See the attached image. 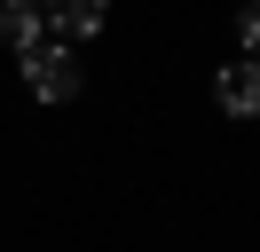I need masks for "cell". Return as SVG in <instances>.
<instances>
[{
    "label": "cell",
    "mask_w": 260,
    "mask_h": 252,
    "mask_svg": "<svg viewBox=\"0 0 260 252\" xmlns=\"http://www.w3.org/2000/svg\"><path fill=\"white\" fill-rule=\"evenodd\" d=\"M0 47H16V55L48 47V16H40V0H0Z\"/></svg>",
    "instance_id": "3"
},
{
    "label": "cell",
    "mask_w": 260,
    "mask_h": 252,
    "mask_svg": "<svg viewBox=\"0 0 260 252\" xmlns=\"http://www.w3.org/2000/svg\"><path fill=\"white\" fill-rule=\"evenodd\" d=\"M40 16H48V32H63V40H95V32L111 24V0H40Z\"/></svg>",
    "instance_id": "2"
},
{
    "label": "cell",
    "mask_w": 260,
    "mask_h": 252,
    "mask_svg": "<svg viewBox=\"0 0 260 252\" xmlns=\"http://www.w3.org/2000/svg\"><path fill=\"white\" fill-rule=\"evenodd\" d=\"M24 87H32L40 103H71V94L87 87V71H79V55H71L63 40H48V47L24 55Z\"/></svg>",
    "instance_id": "1"
},
{
    "label": "cell",
    "mask_w": 260,
    "mask_h": 252,
    "mask_svg": "<svg viewBox=\"0 0 260 252\" xmlns=\"http://www.w3.org/2000/svg\"><path fill=\"white\" fill-rule=\"evenodd\" d=\"M213 94H221L229 118H260V63H221Z\"/></svg>",
    "instance_id": "4"
},
{
    "label": "cell",
    "mask_w": 260,
    "mask_h": 252,
    "mask_svg": "<svg viewBox=\"0 0 260 252\" xmlns=\"http://www.w3.org/2000/svg\"><path fill=\"white\" fill-rule=\"evenodd\" d=\"M237 40H244V63H260V8L237 16Z\"/></svg>",
    "instance_id": "5"
}]
</instances>
